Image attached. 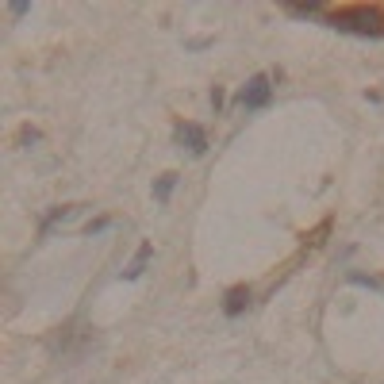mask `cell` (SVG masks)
Masks as SVG:
<instances>
[{
	"mask_svg": "<svg viewBox=\"0 0 384 384\" xmlns=\"http://www.w3.org/2000/svg\"><path fill=\"white\" fill-rule=\"evenodd\" d=\"M177 138H181V143L189 146L192 154H204V146H208L204 131H200V127H192V124H181V127H177Z\"/></svg>",
	"mask_w": 384,
	"mask_h": 384,
	"instance_id": "obj_3",
	"label": "cell"
},
{
	"mask_svg": "<svg viewBox=\"0 0 384 384\" xmlns=\"http://www.w3.org/2000/svg\"><path fill=\"white\" fill-rule=\"evenodd\" d=\"M269 88H273V85H269V77H261V73H258V77H250V85L242 88V108H261V104L269 100Z\"/></svg>",
	"mask_w": 384,
	"mask_h": 384,
	"instance_id": "obj_2",
	"label": "cell"
},
{
	"mask_svg": "<svg viewBox=\"0 0 384 384\" xmlns=\"http://www.w3.org/2000/svg\"><path fill=\"white\" fill-rule=\"evenodd\" d=\"M246 304H250V292L246 289H234L231 296H227V315H239Z\"/></svg>",
	"mask_w": 384,
	"mask_h": 384,
	"instance_id": "obj_5",
	"label": "cell"
},
{
	"mask_svg": "<svg viewBox=\"0 0 384 384\" xmlns=\"http://www.w3.org/2000/svg\"><path fill=\"white\" fill-rule=\"evenodd\" d=\"M338 27H346V31H377V23H380V12L377 8H346V12H338Z\"/></svg>",
	"mask_w": 384,
	"mask_h": 384,
	"instance_id": "obj_1",
	"label": "cell"
},
{
	"mask_svg": "<svg viewBox=\"0 0 384 384\" xmlns=\"http://www.w3.org/2000/svg\"><path fill=\"white\" fill-rule=\"evenodd\" d=\"M169 189H173V177H161V181H158V196H161V200L169 196Z\"/></svg>",
	"mask_w": 384,
	"mask_h": 384,
	"instance_id": "obj_6",
	"label": "cell"
},
{
	"mask_svg": "<svg viewBox=\"0 0 384 384\" xmlns=\"http://www.w3.org/2000/svg\"><path fill=\"white\" fill-rule=\"evenodd\" d=\"M150 254H154V246H143V250H138V258L135 261H131V269H127V281H135V277H143V269H146V261H150Z\"/></svg>",
	"mask_w": 384,
	"mask_h": 384,
	"instance_id": "obj_4",
	"label": "cell"
}]
</instances>
